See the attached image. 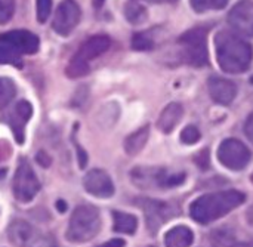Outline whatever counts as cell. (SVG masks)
<instances>
[{
    "mask_svg": "<svg viewBox=\"0 0 253 247\" xmlns=\"http://www.w3.org/2000/svg\"><path fill=\"white\" fill-rule=\"evenodd\" d=\"M216 58L219 67L230 74L245 73L252 62L253 50L251 44L237 34L222 30L215 37Z\"/></svg>",
    "mask_w": 253,
    "mask_h": 247,
    "instance_id": "obj_1",
    "label": "cell"
},
{
    "mask_svg": "<svg viewBox=\"0 0 253 247\" xmlns=\"http://www.w3.org/2000/svg\"><path fill=\"white\" fill-rule=\"evenodd\" d=\"M245 200L246 196L237 190L205 194L191 203L190 215L194 221L200 224H209L242 206Z\"/></svg>",
    "mask_w": 253,
    "mask_h": 247,
    "instance_id": "obj_2",
    "label": "cell"
},
{
    "mask_svg": "<svg viewBox=\"0 0 253 247\" xmlns=\"http://www.w3.org/2000/svg\"><path fill=\"white\" fill-rule=\"evenodd\" d=\"M99 230L101 216L98 209L90 205H82L74 209L65 236L71 243H86L96 237Z\"/></svg>",
    "mask_w": 253,
    "mask_h": 247,
    "instance_id": "obj_3",
    "label": "cell"
},
{
    "mask_svg": "<svg viewBox=\"0 0 253 247\" xmlns=\"http://www.w3.org/2000/svg\"><path fill=\"white\" fill-rule=\"evenodd\" d=\"M111 44V40L108 36L104 34H98V36H92L89 37L76 52V55L70 59L67 68H65V74L70 79H79L86 76L90 71V61L101 56L102 53H105L108 50Z\"/></svg>",
    "mask_w": 253,
    "mask_h": 247,
    "instance_id": "obj_4",
    "label": "cell"
},
{
    "mask_svg": "<svg viewBox=\"0 0 253 247\" xmlns=\"http://www.w3.org/2000/svg\"><path fill=\"white\" fill-rule=\"evenodd\" d=\"M130 176L132 182L139 188H169L185 181L184 173H170L159 167H135Z\"/></svg>",
    "mask_w": 253,
    "mask_h": 247,
    "instance_id": "obj_5",
    "label": "cell"
},
{
    "mask_svg": "<svg viewBox=\"0 0 253 247\" xmlns=\"http://www.w3.org/2000/svg\"><path fill=\"white\" fill-rule=\"evenodd\" d=\"M13 194L21 203H30L40 191V182L27 159H19L12 182Z\"/></svg>",
    "mask_w": 253,
    "mask_h": 247,
    "instance_id": "obj_6",
    "label": "cell"
},
{
    "mask_svg": "<svg viewBox=\"0 0 253 247\" xmlns=\"http://www.w3.org/2000/svg\"><path fill=\"white\" fill-rule=\"evenodd\" d=\"M206 37V30L200 27L193 28L179 37L178 41L182 44V56L185 62L194 67H202L208 64Z\"/></svg>",
    "mask_w": 253,
    "mask_h": 247,
    "instance_id": "obj_7",
    "label": "cell"
},
{
    "mask_svg": "<svg viewBox=\"0 0 253 247\" xmlns=\"http://www.w3.org/2000/svg\"><path fill=\"white\" fill-rule=\"evenodd\" d=\"M7 237L15 247H53L49 237L22 219H15L9 225Z\"/></svg>",
    "mask_w": 253,
    "mask_h": 247,
    "instance_id": "obj_8",
    "label": "cell"
},
{
    "mask_svg": "<svg viewBox=\"0 0 253 247\" xmlns=\"http://www.w3.org/2000/svg\"><path fill=\"white\" fill-rule=\"evenodd\" d=\"M218 159L230 170H243L251 162V151L239 139H225L218 148Z\"/></svg>",
    "mask_w": 253,
    "mask_h": 247,
    "instance_id": "obj_9",
    "label": "cell"
},
{
    "mask_svg": "<svg viewBox=\"0 0 253 247\" xmlns=\"http://www.w3.org/2000/svg\"><path fill=\"white\" fill-rule=\"evenodd\" d=\"M82 10L74 0H62L53 15L52 28L59 36H68L79 24Z\"/></svg>",
    "mask_w": 253,
    "mask_h": 247,
    "instance_id": "obj_10",
    "label": "cell"
},
{
    "mask_svg": "<svg viewBox=\"0 0 253 247\" xmlns=\"http://www.w3.org/2000/svg\"><path fill=\"white\" fill-rule=\"evenodd\" d=\"M0 43L10 46L19 55H33L40 47V40L36 34L27 30H13L0 36Z\"/></svg>",
    "mask_w": 253,
    "mask_h": 247,
    "instance_id": "obj_11",
    "label": "cell"
},
{
    "mask_svg": "<svg viewBox=\"0 0 253 247\" xmlns=\"http://www.w3.org/2000/svg\"><path fill=\"white\" fill-rule=\"evenodd\" d=\"M230 25L240 34L253 37V1L242 0L228 13Z\"/></svg>",
    "mask_w": 253,
    "mask_h": 247,
    "instance_id": "obj_12",
    "label": "cell"
},
{
    "mask_svg": "<svg viewBox=\"0 0 253 247\" xmlns=\"http://www.w3.org/2000/svg\"><path fill=\"white\" fill-rule=\"evenodd\" d=\"M84 190L98 199H108L114 194V184L110 175L101 169H93L86 173L83 179Z\"/></svg>",
    "mask_w": 253,
    "mask_h": 247,
    "instance_id": "obj_13",
    "label": "cell"
},
{
    "mask_svg": "<svg viewBox=\"0 0 253 247\" xmlns=\"http://www.w3.org/2000/svg\"><path fill=\"white\" fill-rule=\"evenodd\" d=\"M33 116V107L28 101H19L10 111L7 123L13 132V138L16 141V144H24L25 135H24V129L25 124L28 123L30 117Z\"/></svg>",
    "mask_w": 253,
    "mask_h": 247,
    "instance_id": "obj_14",
    "label": "cell"
},
{
    "mask_svg": "<svg viewBox=\"0 0 253 247\" xmlns=\"http://www.w3.org/2000/svg\"><path fill=\"white\" fill-rule=\"evenodd\" d=\"M208 89L211 98L221 105H230L237 95V86L222 77H211L208 82Z\"/></svg>",
    "mask_w": 253,
    "mask_h": 247,
    "instance_id": "obj_15",
    "label": "cell"
},
{
    "mask_svg": "<svg viewBox=\"0 0 253 247\" xmlns=\"http://www.w3.org/2000/svg\"><path fill=\"white\" fill-rule=\"evenodd\" d=\"M182 114H184V108L181 104L172 102V104L166 105L159 117V122H157L159 130H162L163 133H170L176 127L179 120L182 119Z\"/></svg>",
    "mask_w": 253,
    "mask_h": 247,
    "instance_id": "obj_16",
    "label": "cell"
},
{
    "mask_svg": "<svg viewBox=\"0 0 253 247\" xmlns=\"http://www.w3.org/2000/svg\"><path fill=\"white\" fill-rule=\"evenodd\" d=\"M139 206L144 209L145 212V221L148 224V227L153 230V227L160 228L163 221L166 219V212H168V206L154 200H142L139 203Z\"/></svg>",
    "mask_w": 253,
    "mask_h": 247,
    "instance_id": "obj_17",
    "label": "cell"
},
{
    "mask_svg": "<svg viewBox=\"0 0 253 247\" xmlns=\"http://www.w3.org/2000/svg\"><path fill=\"white\" fill-rule=\"evenodd\" d=\"M194 240V234L188 227L179 225L168 231L165 237L166 247H190Z\"/></svg>",
    "mask_w": 253,
    "mask_h": 247,
    "instance_id": "obj_18",
    "label": "cell"
},
{
    "mask_svg": "<svg viewBox=\"0 0 253 247\" xmlns=\"http://www.w3.org/2000/svg\"><path fill=\"white\" fill-rule=\"evenodd\" d=\"M150 136V127L144 126L141 129H138L136 132H133L132 135H129L125 141V151L129 156H136L147 144Z\"/></svg>",
    "mask_w": 253,
    "mask_h": 247,
    "instance_id": "obj_19",
    "label": "cell"
},
{
    "mask_svg": "<svg viewBox=\"0 0 253 247\" xmlns=\"http://www.w3.org/2000/svg\"><path fill=\"white\" fill-rule=\"evenodd\" d=\"M114 231L120 234H133L138 227V219L133 215L123 212H113Z\"/></svg>",
    "mask_w": 253,
    "mask_h": 247,
    "instance_id": "obj_20",
    "label": "cell"
},
{
    "mask_svg": "<svg viewBox=\"0 0 253 247\" xmlns=\"http://www.w3.org/2000/svg\"><path fill=\"white\" fill-rule=\"evenodd\" d=\"M125 16L132 24H142L147 19V9L138 1H129L125 6Z\"/></svg>",
    "mask_w": 253,
    "mask_h": 247,
    "instance_id": "obj_21",
    "label": "cell"
},
{
    "mask_svg": "<svg viewBox=\"0 0 253 247\" xmlns=\"http://www.w3.org/2000/svg\"><path fill=\"white\" fill-rule=\"evenodd\" d=\"M16 93V87L10 79L0 77V108H4L10 104Z\"/></svg>",
    "mask_w": 253,
    "mask_h": 247,
    "instance_id": "obj_22",
    "label": "cell"
},
{
    "mask_svg": "<svg viewBox=\"0 0 253 247\" xmlns=\"http://www.w3.org/2000/svg\"><path fill=\"white\" fill-rule=\"evenodd\" d=\"M0 64L22 67V59H21V55L16 50H13L10 46L0 43Z\"/></svg>",
    "mask_w": 253,
    "mask_h": 247,
    "instance_id": "obj_23",
    "label": "cell"
},
{
    "mask_svg": "<svg viewBox=\"0 0 253 247\" xmlns=\"http://www.w3.org/2000/svg\"><path fill=\"white\" fill-rule=\"evenodd\" d=\"M227 3L228 0H190L191 7L199 13H203L208 9H224Z\"/></svg>",
    "mask_w": 253,
    "mask_h": 247,
    "instance_id": "obj_24",
    "label": "cell"
},
{
    "mask_svg": "<svg viewBox=\"0 0 253 247\" xmlns=\"http://www.w3.org/2000/svg\"><path fill=\"white\" fill-rule=\"evenodd\" d=\"M132 47L135 50H151L154 47L153 37L147 33H136L132 37Z\"/></svg>",
    "mask_w": 253,
    "mask_h": 247,
    "instance_id": "obj_25",
    "label": "cell"
},
{
    "mask_svg": "<svg viewBox=\"0 0 253 247\" xmlns=\"http://www.w3.org/2000/svg\"><path fill=\"white\" fill-rule=\"evenodd\" d=\"M52 12V0H36V16L40 24L46 22Z\"/></svg>",
    "mask_w": 253,
    "mask_h": 247,
    "instance_id": "obj_26",
    "label": "cell"
},
{
    "mask_svg": "<svg viewBox=\"0 0 253 247\" xmlns=\"http://www.w3.org/2000/svg\"><path fill=\"white\" fill-rule=\"evenodd\" d=\"M15 12V0H0V24H6L12 19Z\"/></svg>",
    "mask_w": 253,
    "mask_h": 247,
    "instance_id": "obj_27",
    "label": "cell"
},
{
    "mask_svg": "<svg viewBox=\"0 0 253 247\" xmlns=\"http://www.w3.org/2000/svg\"><path fill=\"white\" fill-rule=\"evenodd\" d=\"M199 139H200V130L196 126H187L181 132V141L185 145H193V144L199 142Z\"/></svg>",
    "mask_w": 253,
    "mask_h": 247,
    "instance_id": "obj_28",
    "label": "cell"
},
{
    "mask_svg": "<svg viewBox=\"0 0 253 247\" xmlns=\"http://www.w3.org/2000/svg\"><path fill=\"white\" fill-rule=\"evenodd\" d=\"M245 132L248 135V138L253 142V113L249 116L248 122H246V126H245Z\"/></svg>",
    "mask_w": 253,
    "mask_h": 247,
    "instance_id": "obj_29",
    "label": "cell"
},
{
    "mask_svg": "<svg viewBox=\"0 0 253 247\" xmlns=\"http://www.w3.org/2000/svg\"><path fill=\"white\" fill-rule=\"evenodd\" d=\"M125 240H122V239H114V240H110V242H107L105 245H102V246L99 247H125Z\"/></svg>",
    "mask_w": 253,
    "mask_h": 247,
    "instance_id": "obj_30",
    "label": "cell"
},
{
    "mask_svg": "<svg viewBox=\"0 0 253 247\" xmlns=\"http://www.w3.org/2000/svg\"><path fill=\"white\" fill-rule=\"evenodd\" d=\"M56 207H58L61 212H65V209H67V206H65V203H64L62 200H59V202L56 203Z\"/></svg>",
    "mask_w": 253,
    "mask_h": 247,
    "instance_id": "obj_31",
    "label": "cell"
},
{
    "mask_svg": "<svg viewBox=\"0 0 253 247\" xmlns=\"http://www.w3.org/2000/svg\"><path fill=\"white\" fill-rule=\"evenodd\" d=\"M104 1H105V0H92V3H93V6H95L96 9H99V7H102V4H104Z\"/></svg>",
    "mask_w": 253,
    "mask_h": 247,
    "instance_id": "obj_32",
    "label": "cell"
},
{
    "mask_svg": "<svg viewBox=\"0 0 253 247\" xmlns=\"http://www.w3.org/2000/svg\"><path fill=\"white\" fill-rule=\"evenodd\" d=\"M4 175H6V170H4V169H0V179H1Z\"/></svg>",
    "mask_w": 253,
    "mask_h": 247,
    "instance_id": "obj_33",
    "label": "cell"
},
{
    "mask_svg": "<svg viewBox=\"0 0 253 247\" xmlns=\"http://www.w3.org/2000/svg\"><path fill=\"white\" fill-rule=\"evenodd\" d=\"M153 1H173V0H153Z\"/></svg>",
    "mask_w": 253,
    "mask_h": 247,
    "instance_id": "obj_34",
    "label": "cell"
},
{
    "mask_svg": "<svg viewBox=\"0 0 253 247\" xmlns=\"http://www.w3.org/2000/svg\"><path fill=\"white\" fill-rule=\"evenodd\" d=\"M231 247H249V246H246V245H242V246H231Z\"/></svg>",
    "mask_w": 253,
    "mask_h": 247,
    "instance_id": "obj_35",
    "label": "cell"
},
{
    "mask_svg": "<svg viewBox=\"0 0 253 247\" xmlns=\"http://www.w3.org/2000/svg\"><path fill=\"white\" fill-rule=\"evenodd\" d=\"M252 182H253V173H252Z\"/></svg>",
    "mask_w": 253,
    "mask_h": 247,
    "instance_id": "obj_36",
    "label": "cell"
}]
</instances>
